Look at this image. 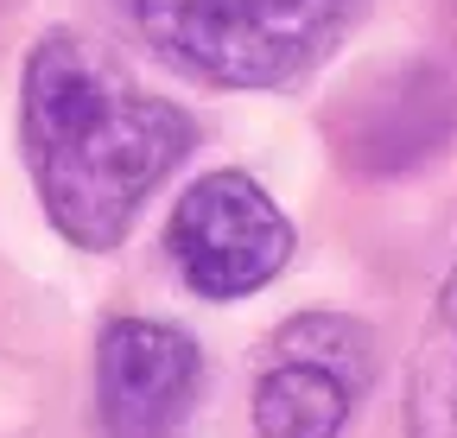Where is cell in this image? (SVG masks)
<instances>
[{"label":"cell","instance_id":"6","mask_svg":"<svg viewBox=\"0 0 457 438\" xmlns=\"http://www.w3.org/2000/svg\"><path fill=\"white\" fill-rule=\"evenodd\" d=\"M387 95H394V108L381 102L375 115L356 128V146H350L362 166H375V172H400V166H413V159L438 153V146L451 140V121H457V115H426V121H420V108L457 102V89H451L438 70H407V77H400V89H387Z\"/></svg>","mask_w":457,"mask_h":438},{"label":"cell","instance_id":"5","mask_svg":"<svg viewBox=\"0 0 457 438\" xmlns=\"http://www.w3.org/2000/svg\"><path fill=\"white\" fill-rule=\"evenodd\" d=\"M362 388L324 356H267V375L254 388V432L261 438H337L350 426V407Z\"/></svg>","mask_w":457,"mask_h":438},{"label":"cell","instance_id":"8","mask_svg":"<svg viewBox=\"0 0 457 438\" xmlns=\"http://www.w3.org/2000/svg\"><path fill=\"white\" fill-rule=\"evenodd\" d=\"M273 350H286V356H324V362H337L343 375H350L356 388H369V375H375V337L362 331L356 318H330V311L293 318L273 337Z\"/></svg>","mask_w":457,"mask_h":438},{"label":"cell","instance_id":"3","mask_svg":"<svg viewBox=\"0 0 457 438\" xmlns=\"http://www.w3.org/2000/svg\"><path fill=\"white\" fill-rule=\"evenodd\" d=\"M165 248L197 299H242L293 260V223L248 172H204L171 210Z\"/></svg>","mask_w":457,"mask_h":438},{"label":"cell","instance_id":"1","mask_svg":"<svg viewBox=\"0 0 457 438\" xmlns=\"http://www.w3.org/2000/svg\"><path fill=\"white\" fill-rule=\"evenodd\" d=\"M26 166L51 229L71 248L108 254L140 203L179 172L197 128L179 102L140 89L77 32H45L20 77Z\"/></svg>","mask_w":457,"mask_h":438},{"label":"cell","instance_id":"4","mask_svg":"<svg viewBox=\"0 0 457 438\" xmlns=\"http://www.w3.org/2000/svg\"><path fill=\"white\" fill-rule=\"evenodd\" d=\"M204 394V356L159 318H114L96 343V413L108 438H179Z\"/></svg>","mask_w":457,"mask_h":438},{"label":"cell","instance_id":"9","mask_svg":"<svg viewBox=\"0 0 457 438\" xmlns=\"http://www.w3.org/2000/svg\"><path fill=\"white\" fill-rule=\"evenodd\" d=\"M438 324H445V331L457 337V267L445 273V293H438Z\"/></svg>","mask_w":457,"mask_h":438},{"label":"cell","instance_id":"7","mask_svg":"<svg viewBox=\"0 0 457 438\" xmlns=\"http://www.w3.org/2000/svg\"><path fill=\"white\" fill-rule=\"evenodd\" d=\"M407 438H457V337L432 331L407 381Z\"/></svg>","mask_w":457,"mask_h":438},{"label":"cell","instance_id":"2","mask_svg":"<svg viewBox=\"0 0 457 438\" xmlns=\"http://www.w3.org/2000/svg\"><path fill=\"white\" fill-rule=\"evenodd\" d=\"M134 32L165 64L216 89H273L305 77L356 0H121Z\"/></svg>","mask_w":457,"mask_h":438}]
</instances>
